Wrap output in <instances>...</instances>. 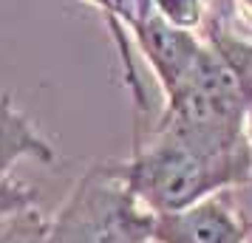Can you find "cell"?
I'll use <instances>...</instances> for the list:
<instances>
[{"label": "cell", "instance_id": "cell-1", "mask_svg": "<svg viewBox=\"0 0 252 243\" xmlns=\"http://www.w3.org/2000/svg\"><path fill=\"white\" fill-rule=\"evenodd\" d=\"M119 164L133 195L153 215H161L247 184L252 178V147L218 156L150 130L148 139H133L130 159Z\"/></svg>", "mask_w": 252, "mask_h": 243}, {"label": "cell", "instance_id": "cell-2", "mask_svg": "<svg viewBox=\"0 0 252 243\" xmlns=\"http://www.w3.org/2000/svg\"><path fill=\"white\" fill-rule=\"evenodd\" d=\"M153 212L127 184L119 162L91 164L48 218L43 243H153Z\"/></svg>", "mask_w": 252, "mask_h": 243}, {"label": "cell", "instance_id": "cell-7", "mask_svg": "<svg viewBox=\"0 0 252 243\" xmlns=\"http://www.w3.org/2000/svg\"><path fill=\"white\" fill-rule=\"evenodd\" d=\"M48 218H43L37 207L26 209L20 215L0 223V243H43Z\"/></svg>", "mask_w": 252, "mask_h": 243}, {"label": "cell", "instance_id": "cell-3", "mask_svg": "<svg viewBox=\"0 0 252 243\" xmlns=\"http://www.w3.org/2000/svg\"><path fill=\"white\" fill-rule=\"evenodd\" d=\"M130 40L142 51V57L148 59V65L153 68L156 82H159L164 96L179 88V82L190 74L193 62L198 59L201 48H204V37H198L195 31L176 28L167 20H161L159 14L153 12L150 0L139 12L136 23L130 26Z\"/></svg>", "mask_w": 252, "mask_h": 243}, {"label": "cell", "instance_id": "cell-6", "mask_svg": "<svg viewBox=\"0 0 252 243\" xmlns=\"http://www.w3.org/2000/svg\"><path fill=\"white\" fill-rule=\"evenodd\" d=\"M153 12L184 31H201L207 23V0H150Z\"/></svg>", "mask_w": 252, "mask_h": 243}, {"label": "cell", "instance_id": "cell-9", "mask_svg": "<svg viewBox=\"0 0 252 243\" xmlns=\"http://www.w3.org/2000/svg\"><path fill=\"white\" fill-rule=\"evenodd\" d=\"M235 17V0H207L204 26H229Z\"/></svg>", "mask_w": 252, "mask_h": 243}, {"label": "cell", "instance_id": "cell-5", "mask_svg": "<svg viewBox=\"0 0 252 243\" xmlns=\"http://www.w3.org/2000/svg\"><path fill=\"white\" fill-rule=\"evenodd\" d=\"M40 162L54 164L57 150L54 144L40 136L29 116L14 108L9 93H0V175H9L17 167V162Z\"/></svg>", "mask_w": 252, "mask_h": 243}, {"label": "cell", "instance_id": "cell-11", "mask_svg": "<svg viewBox=\"0 0 252 243\" xmlns=\"http://www.w3.org/2000/svg\"><path fill=\"white\" fill-rule=\"evenodd\" d=\"M247 136H250V144H252V110H250V119H247Z\"/></svg>", "mask_w": 252, "mask_h": 243}, {"label": "cell", "instance_id": "cell-8", "mask_svg": "<svg viewBox=\"0 0 252 243\" xmlns=\"http://www.w3.org/2000/svg\"><path fill=\"white\" fill-rule=\"evenodd\" d=\"M34 201L37 195L29 184H20V181H14L9 175H0V223H6L9 218L32 209Z\"/></svg>", "mask_w": 252, "mask_h": 243}, {"label": "cell", "instance_id": "cell-4", "mask_svg": "<svg viewBox=\"0 0 252 243\" xmlns=\"http://www.w3.org/2000/svg\"><path fill=\"white\" fill-rule=\"evenodd\" d=\"M252 223L241 220L218 195L153 218V243H247Z\"/></svg>", "mask_w": 252, "mask_h": 243}, {"label": "cell", "instance_id": "cell-10", "mask_svg": "<svg viewBox=\"0 0 252 243\" xmlns=\"http://www.w3.org/2000/svg\"><path fill=\"white\" fill-rule=\"evenodd\" d=\"M235 17L252 31V0H235Z\"/></svg>", "mask_w": 252, "mask_h": 243}]
</instances>
